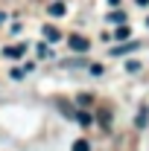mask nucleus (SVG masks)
Segmentation results:
<instances>
[{
  "instance_id": "1",
  "label": "nucleus",
  "mask_w": 149,
  "mask_h": 151,
  "mask_svg": "<svg viewBox=\"0 0 149 151\" xmlns=\"http://www.w3.org/2000/svg\"><path fill=\"white\" fill-rule=\"evenodd\" d=\"M67 44H70L73 52H88V50H91V41H88L85 35H70V38H67Z\"/></svg>"
},
{
  "instance_id": "2",
  "label": "nucleus",
  "mask_w": 149,
  "mask_h": 151,
  "mask_svg": "<svg viewBox=\"0 0 149 151\" xmlns=\"http://www.w3.org/2000/svg\"><path fill=\"white\" fill-rule=\"evenodd\" d=\"M146 122H149V105H140V111H137V116H134V128L143 131Z\"/></svg>"
},
{
  "instance_id": "3",
  "label": "nucleus",
  "mask_w": 149,
  "mask_h": 151,
  "mask_svg": "<svg viewBox=\"0 0 149 151\" xmlns=\"http://www.w3.org/2000/svg\"><path fill=\"white\" fill-rule=\"evenodd\" d=\"M41 32H44V38H47L50 44H56V41H61V32H58L56 26H50V23H47V26H44Z\"/></svg>"
},
{
  "instance_id": "4",
  "label": "nucleus",
  "mask_w": 149,
  "mask_h": 151,
  "mask_svg": "<svg viewBox=\"0 0 149 151\" xmlns=\"http://www.w3.org/2000/svg\"><path fill=\"white\" fill-rule=\"evenodd\" d=\"M23 52H26L23 44H18V47H6V50H3V55H6V58H20Z\"/></svg>"
},
{
  "instance_id": "5",
  "label": "nucleus",
  "mask_w": 149,
  "mask_h": 151,
  "mask_svg": "<svg viewBox=\"0 0 149 151\" xmlns=\"http://www.w3.org/2000/svg\"><path fill=\"white\" fill-rule=\"evenodd\" d=\"M140 44L137 41H131V44H120V47H114L111 50V55H123V52H131V50H137Z\"/></svg>"
},
{
  "instance_id": "6",
  "label": "nucleus",
  "mask_w": 149,
  "mask_h": 151,
  "mask_svg": "<svg viewBox=\"0 0 149 151\" xmlns=\"http://www.w3.org/2000/svg\"><path fill=\"white\" fill-rule=\"evenodd\" d=\"M99 125H102V128L111 125V111H108V108H99Z\"/></svg>"
},
{
  "instance_id": "7",
  "label": "nucleus",
  "mask_w": 149,
  "mask_h": 151,
  "mask_svg": "<svg viewBox=\"0 0 149 151\" xmlns=\"http://www.w3.org/2000/svg\"><path fill=\"white\" fill-rule=\"evenodd\" d=\"M64 12H67L64 3H53V6H50V15H53V18H64Z\"/></svg>"
},
{
  "instance_id": "8",
  "label": "nucleus",
  "mask_w": 149,
  "mask_h": 151,
  "mask_svg": "<svg viewBox=\"0 0 149 151\" xmlns=\"http://www.w3.org/2000/svg\"><path fill=\"white\" fill-rule=\"evenodd\" d=\"M108 20H111V23H120V26H126V15H123V12H111Z\"/></svg>"
},
{
  "instance_id": "9",
  "label": "nucleus",
  "mask_w": 149,
  "mask_h": 151,
  "mask_svg": "<svg viewBox=\"0 0 149 151\" xmlns=\"http://www.w3.org/2000/svg\"><path fill=\"white\" fill-rule=\"evenodd\" d=\"M129 35H131V32H129V26H117V32H114V38H117V41H126Z\"/></svg>"
},
{
  "instance_id": "10",
  "label": "nucleus",
  "mask_w": 149,
  "mask_h": 151,
  "mask_svg": "<svg viewBox=\"0 0 149 151\" xmlns=\"http://www.w3.org/2000/svg\"><path fill=\"white\" fill-rule=\"evenodd\" d=\"M73 151H91L88 139H76V142H73Z\"/></svg>"
},
{
  "instance_id": "11",
  "label": "nucleus",
  "mask_w": 149,
  "mask_h": 151,
  "mask_svg": "<svg viewBox=\"0 0 149 151\" xmlns=\"http://www.w3.org/2000/svg\"><path fill=\"white\" fill-rule=\"evenodd\" d=\"M76 119H79V125H85V128L91 125V116H88V113H76Z\"/></svg>"
},
{
  "instance_id": "12",
  "label": "nucleus",
  "mask_w": 149,
  "mask_h": 151,
  "mask_svg": "<svg viewBox=\"0 0 149 151\" xmlns=\"http://www.w3.org/2000/svg\"><path fill=\"white\" fill-rule=\"evenodd\" d=\"M126 70H129V73H137V70H140V64H137V61H126Z\"/></svg>"
},
{
  "instance_id": "13",
  "label": "nucleus",
  "mask_w": 149,
  "mask_h": 151,
  "mask_svg": "<svg viewBox=\"0 0 149 151\" xmlns=\"http://www.w3.org/2000/svg\"><path fill=\"white\" fill-rule=\"evenodd\" d=\"M134 3H137V6H149V0H134Z\"/></svg>"
},
{
  "instance_id": "14",
  "label": "nucleus",
  "mask_w": 149,
  "mask_h": 151,
  "mask_svg": "<svg viewBox=\"0 0 149 151\" xmlns=\"http://www.w3.org/2000/svg\"><path fill=\"white\" fill-rule=\"evenodd\" d=\"M3 20H6V12H0V23H3Z\"/></svg>"
},
{
  "instance_id": "15",
  "label": "nucleus",
  "mask_w": 149,
  "mask_h": 151,
  "mask_svg": "<svg viewBox=\"0 0 149 151\" xmlns=\"http://www.w3.org/2000/svg\"><path fill=\"white\" fill-rule=\"evenodd\" d=\"M108 3H111V6H117V3H120V0H108Z\"/></svg>"
},
{
  "instance_id": "16",
  "label": "nucleus",
  "mask_w": 149,
  "mask_h": 151,
  "mask_svg": "<svg viewBox=\"0 0 149 151\" xmlns=\"http://www.w3.org/2000/svg\"><path fill=\"white\" fill-rule=\"evenodd\" d=\"M146 23H149V20H146Z\"/></svg>"
}]
</instances>
